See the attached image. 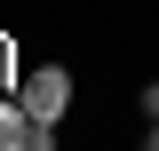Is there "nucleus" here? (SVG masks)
<instances>
[{
  "label": "nucleus",
  "mask_w": 159,
  "mask_h": 151,
  "mask_svg": "<svg viewBox=\"0 0 159 151\" xmlns=\"http://www.w3.org/2000/svg\"><path fill=\"white\" fill-rule=\"evenodd\" d=\"M16 103L32 119H64V112H72V72H64V64H40V72L16 88Z\"/></svg>",
  "instance_id": "nucleus-1"
},
{
  "label": "nucleus",
  "mask_w": 159,
  "mask_h": 151,
  "mask_svg": "<svg viewBox=\"0 0 159 151\" xmlns=\"http://www.w3.org/2000/svg\"><path fill=\"white\" fill-rule=\"evenodd\" d=\"M143 119H159V80H143Z\"/></svg>",
  "instance_id": "nucleus-5"
},
{
  "label": "nucleus",
  "mask_w": 159,
  "mask_h": 151,
  "mask_svg": "<svg viewBox=\"0 0 159 151\" xmlns=\"http://www.w3.org/2000/svg\"><path fill=\"white\" fill-rule=\"evenodd\" d=\"M24 151H56V119H32L24 127Z\"/></svg>",
  "instance_id": "nucleus-3"
},
{
  "label": "nucleus",
  "mask_w": 159,
  "mask_h": 151,
  "mask_svg": "<svg viewBox=\"0 0 159 151\" xmlns=\"http://www.w3.org/2000/svg\"><path fill=\"white\" fill-rule=\"evenodd\" d=\"M8 88H16V40L0 32V95H8Z\"/></svg>",
  "instance_id": "nucleus-4"
},
{
  "label": "nucleus",
  "mask_w": 159,
  "mask_h": 151,
  "mask_svg": "<svg viewBox=\"0 0 159 151\" xmlns=\"http://www.w3.org/2000/svg\"><path fill=\"white\" fill-rule=\"evenodd\" d=\"M143 151H159V119H151V135H143Z\"/></svg>",
  "instance_id": "nucleus-6"
},
{
  "label": "nucleus",
  "mask_w": 159,
  "mask_h": 151,
  "mask_svg": "<svg viewBox=\"0 0 159 151\" xmlns=\"http://www.w3.org/2000/svg\"><path fill=\"white\" fill-rule=\"evenodd\" d=\"M24 127H32V112L16 95H0V151H24Z\"/></svg>",
  "instance_id": "nucleus-2"
}]
</instances>
